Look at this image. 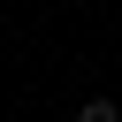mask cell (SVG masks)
<instances>
[{
    "label": "cell",
    "mask_w": 122,
    "mask_h": 122,
    "mask_svg": "<svg viewBox=\"0 0 122 122\" xmlns=\"http://www.w3.org/2000/svg\"><path fill=\"white\" fill-rule=\"evenodd\" d=\"M76 122H122V114H114V99H84V107H76Z\"/></svg>",
    "instance_id": "obj_1"
}]
</instances>
